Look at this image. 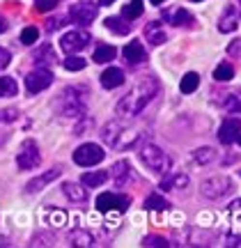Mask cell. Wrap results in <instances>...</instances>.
Listing matches in <instances>:
<instances>
[{
    "mask_svg": "<svg viewBox=\"0 0 241 248\" xmlns=\"http://www.w3.org/2000/svg\"><path fill=\"white\" fill-rule=\"evenodd\" d=\"M138 156H140V161L147 166V170H152V172L163 175V172L172 170V159H170V154L163 152L161 147H156V145H152V142H150V145H143L140 152H138Z\"/></svg>",
    "mask_w": 241,
    "mask_h": 248,
    "instance_id": "277c9868",
    "label": "cell"
},
{
    "mask_svg": "<svg viewBox=\"0 0 241 248\" xmlns=\"http://www.w3.org/2000/svg\"><path fill=\"white\" fill-rule=\"evenodd\" d=\"M122 83H124V71L117 69V67H108V69L101 74V85L106 90L120 88Z\"/></svg>",
    "mask_w": 241,
    "mask_h": 248,
    "instance_id": "e0dca14e",
    "label": "cell"
},
{
    "mask_svg": "<svg viewBox=\"0 0 241 248\" xmlns=\"http://www.w3.org/2000/svg\"><path fill=\"white\" fill-rule=\"evenodd\" d=\"M161 2H166V0H152V5H161Z\"/></svg>",
    "mask_w": 241,
    "mask_h": 248,
    "instance_id": "f6af8a7d",
    "label": "cell"
},
{
    "mask_svg": "<svg viewBox=\"0 0 241 248\" xmlns=\"http://www.w3.org/2000/svg\"><path fill=\"white\" fill-rule=\"evenodd\" d=\"M69 241H72V246H92L94 239H92V234L85 230H74L69 234Z\"/></svg>",
    "mask_w": 241,
    "mask_h": 248,
    "instance_id": "f546056e",
    "label": "cell"
},
{
    "mask_svg": "<svg viewBox=\"0 0 241 248\" xmlns=\"http://www.w3.org/2000/svg\"><path fill=\"white\" fill-rule=\"evenodd\" d=\"M241 131V122L237 117H227L223 124H221V129H218V140L223 142V145H232L234 138L239 136Z\"/></svg>",
    "mask_w": 241,
    "mask_h": 248,
    "instance_id": "4fadbf2b",
    "label": "cell"
},
{
    "mask_svg": "<svg viewBox=\"0 0 241 248\" xmlns=\"http://www.w3.org/2000/svg\"><path fill=\"white\" fill-rule=\"evenodd\" d=\"M230 214H232V225H234V234L230 237V246H237L241 241V200H234L230 204Z\"/></svg>",
    "mask_w": 241,
    "mask_h": 248,
    "instance_id": "ac0fdd59",
    "label": "cell"
},
{
    "mask_svg": "<svg viewBox=\"0 0 241 248\" xmlns=\"http://www.w3.org/2000/svg\"><path fill=\"white\" fill-rule=\"evenodd\" d=\"M122 55H124V60L129 64H140V62L147 60V53H145V48L140 42H129V44L122 48Z\"/></svg>",
    "mask_w": 241,
    "mask_h": 248,
    "instance_id": "9a60e30c",
    "label": "cell"
},
{
    "mask_svg": "<svg viewBox=\"0 0 241 248\" xmlns=\"http://www.w3.org/2000/svg\"><path fill=\"white\" fill-rule=\"evenodd\" d=\"M9 62H12V53H9L7 48H0V71L5 69Z\"/></svg>",
    "mask_w": 241,
    "mask_h": 248,
    "instance_id": "ab89813d",
    "label": "cell"
},
{
    "mask_svg": "<svg viewBox=\"0 0 241 248\" xmlns=\"http://www.w3.org/2000/svg\"><path fill=\"white\" fill-rule=\"evenodd\" d=\"M227 53L232 55V58H241V39H237V42H232V44H230Z\"/></svg>",
    "mask_w": 241,
    "mask_h": 248,
    "instance_id": "60d3db41",
    "label": "cell"
},
{
    "mask_svg": "<svg viewBox=\"0 0 241 248\" xmlns=\"http://www.w3.org/2000/svg\"><path fill=\"white\" fill-rule=\"evenodd\" d=\"M143 244H145V246H156V248H166V246H170L168 239H163V237H145Z\"/></svg>",
    "mask_w": 241,
    "mask_h": 248,
    "instance_id": "74e56055",
    "label": "cell"
},
{
    "mask_svg": "<svg viewBox=\"0 0 241 248\" xmlns=\"http://www.w3.org/2000/svg\"><path fill=\"white\" fill-rule=\"evenodd\" d=\"M145 209H147V212H166V209H170V202L166 198L152 193L147 200H145Z\"/></svg>",
    "mask_w": 241,
    "mask_h": 248,
    "instance_id": "cb8c5ba5",
    "label": "cell"
},
{
    "mask_svg": "<svg viewBox=\"0 0 241 248\" xmlns=\"http://www.w3.org/2000/svg\"><path fill=\"white\" fill-rule=\"evenodd\" d=\"M18 92V85L9 76H0V97H14Z\"/></svg>",
    "mask_w": 241,
    "mask_h": 248,
    "instance_id": "4dcf8cb0",
    "label": "cell"
},
{
    "mask_svg": "<svg viewBox=\"0 0 241 248\" xmlns=\"http://www.w3.org/2000/svg\"><path fill=\"white\" fill-rule=\"evenodd\" d=\"M234 140H237V142H239V145H241V131H239V136H237V138H234Z\"/></svg>",
    "mask_w": 241,
    "mask_h": 248,
    "instance_id": "bcb514c9",
    "label": "cell"
},
{
    "mask_svg": "<svg viewBox=\"0 0 241 248\" xmlns=\"http://www.w3.org/2000/svg\"><path fill=\"white\" fill-rule=\"evenodd\" d=\"M97 5H90V2H80V5H74L69 9V18H72L74 23H78V26H88L92 23L94 18H97Z\"/></svg>",
    "mask_w": 241,
    "mask_h": 248,
    "instance_id": "8fae6325",
    "label": "cell"
},
{
    "mask_svg": "<svg viewBox=\"0 0 241 248\" xmlns=\"http://www.w3.org/2000/svg\"><path fill=\"white\" fill-rule=\"evenodd\" d=\"M237 28H239V18H237V14H232V12H230V16L221 18V23H218V30H221V32H234Z\"/></svg>",
    "mask_w": 241,
    "mask_h": 248,
    "instance_id": "1f68e13d",
    "label": "cell"
},
{
    "mask_svg": "<svg viewBox=\"0 0 241 248\" xmlns=\"http://www.w3.org/2000/svg\"><path fill=\"white\" fill-rule=\"evenodd\" d=\"M126 207H129V198L126 195H117V193H110V191H106V193H101L97 198V209L99 212H126Z\"/></svg>",
    "mask_w": 241,
    "mask_h": 248,
    "instance_id": "9c48e42d",
    "label": "cell"
},
{
    "mask_svg": "<svg viewBox=\"0 0 241 248\" xmlns=\"http://www.w3.org/2000/svg\"><path fill=\"white\" fill-rule=\"evenodd\" d=\"M88 44H90V35L85 30H72V32L62 35V42H60L64 53H78Z\"/></svg>",
    "mask_w": 241,
    "mask_h": 248,
    "instance_id": "30bf717a",
    "label": "cell"
},
{
    "mask_svg": "<svg viewBox=\"0 0 241 248\" xmlns=\"http://www.w3.org/2000/svg\"><path fill=\"white\" fill-rule=\"evenodd\" d=\"M216 104L223 106L225 110H230V113H239L241 110V94L239 92H221V94H216Z\"/></svg>",
    "mask_w": 241,
    "mask_h": 248,
    "instance_id": "2e32d148",
    "label": "cell"
},
{
    "mask_svg": "<svg viewBox=\"0 0 241 248\" xmlns=\"http://www.w3.org/2000/svg\"><path fill=\"white\" fill-rule=\"evenodd\" d=\"M37 37H39V30H37L35 26H28L26 30L21 32V44H26V46L35 44V42H37Z\"/></svg>",
    "mask_w": 241,
    "mask_h": 248,
    "instance_id": "e575fe53",
    "label": "cell"
},
{
    "mask_svg": "<svg viewBox=\"0 0 241 248\" xmlns=\"http://www.w3.org/2000/svg\"><path fill=\"white\" fill-rule=\"evenodd\" d=\"M106 179H108V175L104 170H94V172H85V175L80 177V182L85 186H101Z\"/></svg>",
    "mask_w": 241,
    "mask_h": 248,
    "instance_id": "f1b7e54d",
    "label": "cell"
},
{
    "mask_svg": "<svg viewBox=\"0 0 241 248\" xmlns=\"http://www.w3.org/2000/svg\"><path fill=\"white\" fill-rule=\"evenodd\" d=\"M156 92H159V83H156V78L147 76V78H143L134 90H129L124 97L120 99V104H117V113H120V115H124V117L140 115V113H143V108L152 101Z\"/></svg>",
    "mask_w": 241,
    "mask_h": 248,
    "instance_id": "6da1fadb",
    "label": "cell"
},
{
    "mask_svg": "<svg viewBox=\"0 0 241 248\" xmlns=\"http://www.w3.org/2000/svg\"><path fill=\"white\" fill-rule=\"evenodd\" d=\"M60 23H62V18H51V21L46 23V30H58Z\"/></svg>",
    "mask_w": 241,
    "mask_h": 248,
    "instance_id": "b9f144b4",
    "label": "cell"
},
{
    "mask_svg": "<svg viewBox=\"0 0 241 248\" xmlns=\"http://www.w3.org/2000/svg\"><path fill=\"white\" fill-rule=\"evenodd\" d=\"M143 0H131V2H126L124 7H122V18L124 21H136L138 16H143Z\"/></svg>",
    "mask_w": 241,
    "mask_h": 248,
    "instance_id": "7402d4cb",
    "label": "cell"
},
{
    "mask_svg": "<svg viewBox=\"0 0 241 248\" xmlns=\"http://www.w3.org/2000/svg\"><path fill=\"white\" fill-rule=\"evenodd\" d=\"M85 92L80 88H67L55 99V113L60 117H80L85 113Z\"/></svg>",
    "mask_w": 241,
    "mask_h": 248,
    "instance_id": "3957f363",
    "label": "cell"
},
{
    "mask_svg": "<svg viewBox=\"0 0 241 248\" xmlns=\"http://www.w3.org/2000/svg\"><path fill=\"white\" fill-rule=\"evenodd\" d=\"M145 133L136 131L134 126H126V124L117 122H108L104 129H101V138L106 142L108 147H113V150H129V147H134L138 142L143 140Z\"/></svg>",
    "mask_w": 241,
    "mask_h": 248,
    "instance_id": "7a4b0ae2",
    "label": "cell"
},
{
    "mask_svg": "<svg viewBox=\"0 0 241 248\" xmlns=\"http://www.w3.org/2000/svg\"><path fill=\"white\" fill-rule=\"evenodd\" d=\"M16 117H18L16 108H5V110H0V122H14Z\"/></svg>",
    "mask_w": 241,
    "mask_h": 248,
    "instance_id": "f35d334b",
    "label": "cell"
},
{
    "mask_svg": "<svg viewBox=\"0 0 241 248\" xmlns=\"http://www.w3.org/2000/svg\"><path fill=\"white\" fill-rule=\"evenodd\" d=\"M214 78L218 83H227V80L234 78V67L232 64H227V62H221L218 67L214 69Z\"/></svg>",
    "mask_w": 241,
    "mask_h": 248,
    "instance_id": "4316f807",
    "label": "cell"
},
{
    "mask_svg": "<svg viewBox=\"0 0 241 248\" xmlns=\"http://www.w3.org/2000/svg\"><path fill=\"white\" fill-rule=\"evenodd\" d=\"M170 21H172V26H191L193 16H191V12H186V9H177Z\"/></svg>",
    "mask_w": 241,
    "mask_h": 248,
    "instance_id": "d6a6232c",
    "label": "cell"
},
{
    "mask_svg": "<svg viewBox=\"0 0 241 248\" xmlns=\"http://www.w3.org/2000/svg\"><path fill=\"white\" fill-rule=\"evenodd\" d=\"M104 156H106V152L101 150L99 145H94V142H85V145H80L78 150L74 152V163H76V166H83V168H90V166L101 163Z\"/></svg>",
    "mask_w": 241,
    "mask_h": 248,
    "instance_id": "5b68a950",
    "label": "cell"
},
{
    "mask_svg": "<svg viewBox=\"0 0 241 248\" xmlns=\"http://www.w3.org/2000/svg\"><path fill=\"white\" fill-rule=\"evenodd\" d=\"M188 186V175L181 170H168V175L161 179V188L163 191H181Z\"/></svg>",
    "mask_w": 241,
    "mask_h": 248,
    "instance_id": "7c38bea8",
    "label": "cell"
},
{
    "mask_svg": "<svg viewBox=\"0 0 241 248\" xmlns=\"http://www.w3.org/2000/svg\"><path fill=\"white\" fill-rule=\"evenodd\" d=\"M197 85H200V76H197L196 71H188L186 76L181 78V83H179V90L184 92V94H191V92H196Z\"/></svg>",
    "mask_w": 241,
    "mask_h": 248,
    "instance_id": "484cf974",
    "label": "cell"
},
{
    "mask_svg": "<svg viewBox=\"0 0 241 248\" xmlns=\"http://www.w3.org/2000/svg\"><path fill=\"white\" fill-rule=\"evenodd\" d=\"M60 5V0H35V9L37 12H51Z\"/></svg>",
    "mask_w": 241,
    "mask_h": 248,
    "instance_id": "8d00e7d4",
    "label": "cell"
},
{
    "mask_svg": "<svg viewBox=\"0 0 241 248\" xmlns=\"http://www.w3.org/2000/svg\"><path fill=\"white\" fill-rule=\"evenodd\" d=\"M62 64H64V69H67V71H80V69H85V60H83V58H78V55L67 58Z\"/></svg>",
    "mask_w": 241,
    "mask_h": 248,
    "instance_id": "d590c367",
    "label": "cell"
},
{
    "mask_svg": "<svg viewBox=\"0 0 241 248\" xmlns=\"http://www.w3.org/2000/svg\"><path fill=\"white\" fill-rule=\"evenodd\" d=\"M53 60H55V53H53V48H51L48 44H44L42 48H37V51H35V62L39 64V67L51 64Z\"/></svg>",
    "mask_w": 241,
    "mask_h": 248,
    "instance_id": "83f0119b",
    "label": "cell"
},
{
    "mask_svg": "<svg viewBox=\"0 0 241 248\" xmlns=\"http://www.w3.org/2000/svg\"><path fill=\"white\" fill-rule=\"evenodd\" d=\"M62 193L67 195L72 202H85V200H88V191H85V188H80L78 184H74V182L62 184Z\"/></svg>",
    "mask_w": 241,
    "mask_h": 248,
    "instance_id": "44dd1931",
    "label": "cell"
},
{
    "mask_svg": "<svg viewBox=\"0 0 241 248\" xmlns=\"http://www.w3.org/2000/svg\"><path fill=\"white\" fill-rule=\"evenodd\" d=\"M145 37H147V42H150L152 46H161L163 42H166V39H168L159 21H152V23H147V28H145Z\"/></svg>",
    "mask_w": 241,
    "mask_h": 248,
    "instance_id": "d6986e66",
    "label": "cell"
},
{
    "mask_svg": "<svg viewBox=\"0 0 241 248\" xmlns=\"http://www.w3.org/2000/svg\"><path fill=\"white\" fill-rule=\"evenodd\" d=\"M193 2H202V0H193Z\"/></svg>",
    "mask_w": 241,
    "mask_h": 248,
    "instance_id": "7dc6e473",
    "label": "cell"
},
{
    "mask_svg": "<svg viewBox=\"0 0 241 248\" xmlns=\"http://www.w3.org/2000/svg\"><path fill=\"white\" fill-rule=\"evenodd\" d=\"M53 83V74L44 67H37L35 71H30L26 76V90L30 94H39V92H44L48 85Z\"/></svg>",
    "mask_w": 241,
    "mask_h": 248,
    "instance_id": "ba28073f",
    "label": "cell"
},
{
    "mask_svg": "<svg viewBox=\"0 0 241 248\" xmlns=\"http://www.w3.org/2000/svg\"><path fill=\"white\" fill-rule=\"evenodd\" d=\"M42 161V154H39V147H37L35 140H26L21 145V152L16 156V166L21 170H35Z\"/></svg>",
    "mask_w": 241,
    "mask_h": 248,
    "instance_id": "8992f818",
    "label": "cell"
},
{
    "mask_svg": "<svg viewBox=\"0 0 241 248\" xmlns=\"http://www.w3.org/2000/svg\"><path fill=\"white\" fill-rule=\"evenodd\" d=\"M193 159H196L200 166H205V163H209V161L214 159V150H211V147H200L197 152H193Z\"/></svg>",
    "mask_w": 241,
    "mask_h": 248,
    "instance_id": "836d02e7",
    "label": "cell"
},
{
    "mask_svg": "<svg viewBox=\"0 0 241 248\" xmlns=\"http://www.w3.org/2000/svg\"><path fill=\"white\" fill-rule=\"evenodd\" d=\"M113 2H115V0H99V5H101V7H106V5H113Z\"/></svg>",
    "mask_w": 241,
    "mask_h": 248,
    "instance_id": "ee69618b",
    "label": "cell"
},
{
    "mask_svg": "<svg viewBox=\"0 0 241 248\" xmlns=\"http://www.w3.org/2000/svg\"><path fill=\"white\" fill-rule=\"evenodd\" d=\"M60 175H62V170H60V168H51L48 172H44V175L30 179V182L26 184V191H28V193H37V191H42L46 184H51L53 179H58Z\"/></svg>",
    "mask_w": 241,
    "mask_h": 248,
    "instance_id": "5bb4252c",
    "label": "cell"
},
{
    "mask_svg": "<svg viewBox=\"0 0 241 248\" xmlns=\"http://www.w3.org/2000/svg\"><path fill=\"white\" fill-rule=\"evenodd\" d=\"M200 191L205 198L209 200H218V198H223L227 191H232V179L227 177H209L205 179L202 184H200Z\"/></svg>",
    "mask_w": 241,
    "mask_h": 248,
    "instance_id": "52a82bcc",
    "label": "cell"
},
{
    "mask_svg": "<svg viewBox=\"0 0 241 248\" xmlns=\"http://www.w3.org/2000/svg\"><path fill=\"white\" fill-rule=\"evenodd\" d=\"M113 179H115L117 186H122L126 179L131 177V170H129V161H117L115 166H113Z\"/></svg>",
    "mask_w": 241,
    "mask_h": 248,
    "instance_id": "603a6c76",
    "label": "cell"
},
{
    "mask_svg": "<svg viewBox=\"0 0 241 248\" xmlns=\"http://www.w3.org/2000/svg\"><path fill=\"white\" fill-rule=\"evenodd\" d=\"M7 30V21H5V16L0 14V32H5Z\"/></svg>",
    "mask_w": 241,
    "mask_h": 248,
    "instance_id": "7bdbcfd3",
    "label": "cell"
},
{
    "mask_svg": "<svg viewBox=\"0 0 241 248\" xmlns=\"http://www.w3.org/2000/svg\"><path fill=\"white\" fill-rule=\"evenodd\" d=\"M117 55V48L110 44H99L97 48H94V55H92V60L97 62V64H104V62H110L115 60Z\"/></svg>",
    "mask_w": 241,
    "mask_h": 248,
    "instance_id": "ffe728a7",
    "label": "cell"
},
{
    "mask_svg": "<svg viewBox=\"0 0 241 248\" xmlns=\"http://www.w3.org/2000/svg\"><path fill=\"white\" fill-rule=\"evenodd\" d=\"M104 23H106V28L110 32H115V35H129V30H131V26L124 23V18H117V16H108Z\"/></svg>",
    "mask_w": 241,
    "mask_h": 248,
    "instance_id": "d4e9b609",
    "label": "cell"
}]
</instances>
